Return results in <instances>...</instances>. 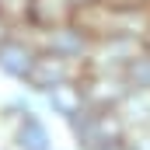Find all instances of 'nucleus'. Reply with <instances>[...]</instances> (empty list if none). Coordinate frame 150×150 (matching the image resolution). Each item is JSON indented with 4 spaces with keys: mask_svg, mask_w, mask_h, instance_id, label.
I'll use <instances>...</instances> for the list:
<instances>
[]
</instances>
